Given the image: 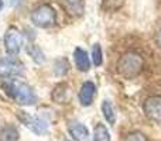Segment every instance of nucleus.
<instances>
[{
  "label": "nucleus",
  "instance_id": "nucleus-1",
  "mask_svg": "<svg viewBox=\"0 0 161 141\" xmlns=\"http://www.w3.org/2000/svg\"><path fill=\"white\" fill-rule=\"evenodd\" d=\"M6 93L11 97L16 103L21 106H31L37 103V95L33 90L30 85L20 79H10L8 78L4 83H3Z\"/></svg>",
  "mask_w": 161,
  "mask_h": 141
},
{
  "label": "nucleus",
  "instance_id": "nucleus-2",
  "mask_svg": "<svg viewBox=\"0 0 161 141\" xmlns=\"http://www.w3.org/2000/svg\"><path fill=\"white\" fill-rule=\"evenodd\" d=\"M144 61L137 52H126L117 61V73L125 79H134L143 71Z\"/></svg>",
  "mask_w": 161,
  "mask_h": 141
},
{
  "label": "nucleus",
  "instance_id": "nucleus-3",
  "mask_svg": "<svg viewBox=\"0 0 161 141\" xmlns=\"http://www.w3.org/2000/svg\"><path fill=\"white\" fill-rule=\"evenodd\" d=\"M57 13L53 6L50 4H41L36 7L31 13V23L40 28H48L55 24Z\"/></svg>",
  "mask_w": 161,
  "mask_h": 141
},
{
  "label": "nucleus",
  "instance_id": "nucleus-4",
  "mask_svg": "<svg viewBox=\"0 0 161 141\" xmlns=\"http://www.w3.org/2000/svg\"><path fill=\"white\" fill-rule=\"evenodd\" d=\"M19 120L27 128H30L33 133L38 134V136H44L48 133V124L45 120H42L41 117L33 116V114L27 113V111H19L17 113Z\"/></svg>",
  "mask_w": 161,
  "mask_h": 141
},
{
  "label": "nucleus",
  "instance_id": "nucleus-5",
  "mask_svg": "<svg viewBox=\"0 0 161 141\" xmlns=\"http://www.w3.org/2000/svg\"><path fill=\"white\" fill-rule=\"evenodd\" d=\"M23 45V35L16 27H10L4 34V48L8 55H19Z\"/></svg>",
  "mask_w": 161,
  "mask_h": 141
},
{
  "label": "nucleus",
  "instance_id": "nucleus-6",
  "mask_svg": "<svg viewBox=\"0 0 161 141\" xmlns=\"http://www.w3.org/2000/svg\"><path fill=\"white\" fill-rule=\"evenodd\" d=\"M146 117L153 123L161 124V96H150L143 103Z\"/></svg>",
  "mask_w": 161,
  "mask_h": 141
},
{
  "label": "nucleus",
  "instance_id": "nucleus-7",
  "mask_svg": "<svg viewBox=\"0 0 161 141\" xmlns=\"http://www.w3.org/2000/svg\"><path fill=\"white\" fill-rule=\"evenodd\" d=\"M24 73V67L21 62L14 59L13 57L10 58L0 59V76L2 78H13Z\"/></svg>",
  "mask_w": 161,
  "mask_h": 141
},
{
  "label": "nucleus",
  "instance_id": "nucleus-8",
  "mask_svg": "<svg viewBox=\"0 0 161 141\" xmlns=\"http://www.w3.org/2000/svg\"><path fill=\"white\" fill-rule=\"evenodd\" d=\"M95 95H96V86L92 80H86L82 83L79 89L78 99L82 106H91L95 100Z\"/></svg>",
  "mask_w": 161,
  "mask_h": 141
},
{
  "label": "nucleus",
  "instance_id": "nucleus-9",
  "mask_svg": "<svg viewBox=\"0 0 161 141\" xmlns=\"http://www.w3.org/2000/svg\"><path fill=\"white\" fill-rule=\"evenodd\" d=\"M74 61H75V67L78 68L80 72H88L91 69V59L85 50H82L80 47H76L74 50Z\"/></svg>",
  "mask_w": 161,
  "mask_h": 141
},
{
  "label": "nucleus",
  "instance_id": "nucleus-10",
  "mask_svg": "<svg viewBox=\"0 0 161 141\" xmlns=\"http://www.w3.org/2000/svg\"><path fill=\"white\" fill-rule=\"evenodd\" d=\"M68 131L75 141H89V131L82 123H71Z\"/></svg>",
  "mask_w": 161,
  "mask_h": 141
},
{
  "label": "nucleus",
  "instance_id": "nucleus-11",
  "mask_svg": "<svg viewBox=\"0 0 161 141\" xmlns=\"http://www.w3.org/2000/svg\"><path fill=\"white\" fill-rule=\"evenodd\" d=\"M51 96L57 103H67V100L69 99V88H68V85L59 83L58 86H55Z\"/></svg>",
  "mask_w": 161,
  "mask_h": 141
},
{
  "label": "nucleus",
  "instance_id": "nucleus-12",
  "mask_svg": "<svg viewBox=\"0 0 161 141\" xmlns=\"http://www.w3.org/2000/svg\"><path fill=\"white\" fill-rule=\"evenodd\" d=\"M62 4L71 16H80L83 11L82 0H62Z\"/></svg>",
  "mask_w": 161,
  "mask_h": 141
},
{
  "label": "nucleus",
  "instance_id": "nucleus-13",
  "mask_svg": "<svg viewBox=\"0 0 161 141\" xmlns=\"http://www.w3.org/2000/svg\"><path fill=\"white\" fill-rule=\"evenodd\" d=\"M0 141H19V130L14 126H6L0 131Z\"/></svg>",
  "mask_w": 161,
  "mask_h": 141
},
{
  "label": "nucleus",
  "instance_id": "nucleus-14",
  "mask_svg": "<svg viewBox=\"0 0 161 141\" xmlns=\"http://www.w3.org/2000/svg\"><path fill=\"white\" fill-rule=\"evenodd\" d=\"M102 113H103V116H105L106 122H108L109 124H114V123H116V113H114V109L109 100H103Z\"/></svg>",
  "mask_w": 161,
  "mask_h": 141
},
{
  "label": "nucleus",
  "instance_id": "nucleus-15",
  "mask_svg": "<svg viewBox=\"0 0 161 141\" xmlns=\"http://www.w3.org/2000/svg\"><path fill=\"white\" fill-rule=\"evenodd\" d=\"M93 141H110V136L105 124L97 123L93 130Z\"/></svg>",
  "mask_w": 161,
  "mask_h": 141
},
{
  "label": "nucleus",
  "instance_id": "nucleus-16",
  "mask_svg": "<svg viewBox=\"0 0 161 141\" xmlns=\"http://www.w3.org/2000/svg\"><path fill=\"white\" fill-rule=\"evenodd\" d=\"M102 3V8L106 11H117L123 4L125 0H100Z\"/></svg>",
  "mask_w": 161,
  "mask_h": 141
},
{
  "label": "nucleus",
  "instance_id": "nucleus-17",
  "mask_svg": "<svg viewBox=\"0 0 161 141\" xmlns=\"http://www.w3.org/2000/svg\"><path fill=\"white\" fill-rule=\"evenodd\" d=\"M92 62L95 67H100L103 64V52H102V47L99 44H95L92 47Z\"/></svg>",
  "mask_w": 161,
  "mask_h": 141
},
{
  "label": "nucleus",
  "instance_id": "nucleus-18",
  "mask_svg": "<svg viewBox=\"0 0 161 141\" xmlns=\"http://www.w3.org/2000/svg\"><path fill=\"white\" fill-rule=\"evenodd\" d=\"M27 52L30 54L31 57H33V59L37 62V64H44L45 62V58H44V54L41 52V50H40L37 45L31 44L30 47L27 48Z\"/></svg>",
  "mask_w": 161,
  "mask_h": 141
},
{
  "label": "nucleus",
  "instance_id": "nucleus-19",
  "mask_svg": "<svg viewBox=\"0 0 161 141\" xmlns=\"http://www.w3.org/2000/svg\"><path fill=\"white\" fill-rule=\"evenodd\" d=\"M69 69V65H68L67 59H58L55 64V75H58V76H62V75H65Z\"/></svg>",
  "mask_w": 161,
  "mask_h": 141
},
{
  "label": "nucleus",
  "instance_id": "nucleus-20",
  "mask_svg": "<svg viewBox=\"0 0 161 141\" xmlns=\"http://www.w3.org/2000/svg\"><path fill=\"white\" fill-rule=\"evenodd\" d=\"M123 141H148V138L142 131H131V133H129L127 136L125 137Z\"/></svg>",
  "mask_w": 161,
  "mask_h": 141
},
{
  "label": "nucleus",
  "instance_id": "nucleus-21",
  "mask_svg": "<svg viewBox=\"0 0 161 141\" xmlns=\"http://www.w3.org/2000/svg\"><path fill=\"white\" fill-rule=\"evenodd\" d=\"M156 42H157V45H158L160 50H161V28L157 31V34H156Z\"/></svg>",
  "mask_w": 161,
  "mask_h": 141
},
{
  "label": "nucleus",
  "instance_id": "nucleus-22",
  "mask_svg": "<svg viewBox=\"0 0 161 141\" xmlns=\"http://www.w3.org/2000/svg\"><path fill=\"white\" fill-rule=\"evenodd\" d=\"M3 6H4V2H3V0H0V10L3 8Z\"/></svg>",
  "mask_w": 161,
  "mask_h": 141
},
{
  "label": "nucleus",
  "instance_id": "nucleus-23",
  "mask_svg": "<svg viewBox=\"0 0 161 141\" xmlns=\"http://www.w3.org/2000/svg\"><path fill=\"white\" fill-rule=\"evenodd\" d=\"M19 2H20V0H11V4H17Z\"/></svg>",
  "mask_w": 161,
  "mask_h": 141
}]
</instances>
